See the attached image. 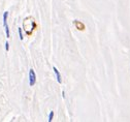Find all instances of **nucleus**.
Listing matches in <instances>:
<instances>
[{
	"label": "nucleus",
	"instance_id": "1",
	"mask_svg": "<svg viewBox=\"0 0 130 122\" xmlns=\"http://www.w3.org/2000/svg\"><path fill=\"white\" fill-rule=\"evenodd\" d=\"M28 21H29V24H27V22L26 21H24V30H25V32H28V29H31V31H32V33H33V31H34L36 28H37V24L35 23V21H34V19L32 18V17H28Z\"/></svg>",
	"mask_w": 130,
	"mask_h": 122
},
{
	"label": "nucleus",
	"instance_id": "2",
	"mask_svg": "<svg viewBox=\"0 0 130 122\" xmlns=\"http://www.w3.org/2000/svg\"><path fill=\"white\" fill-rule=\"evenodd\" d=\"M36 83V73L33 68L29 69V86H34Z\"/></svg>",
	"mask_w": 130,
	"mask_h": 122
},
{
	"label": "nucleus",
	"instance_id": "3",
	"mask_svg": "<svg viewBox=\"0 0 130 122\" xmlns=\"http://www.w3.org/2000/svg\"><path fill=\"white\" fill-rule=\"evenodd\" d=\"M73 25H74V27L77 28V30L78 31H85L86 29V26H85L84 23H82L81 21H78V20H73Z\"/></svg>",
	"mask_w": 130,
	"mask_h": 122
},
{
	"label": "nucleus",
	"instance_id": "4",
	"mask_svg": "<svg viewBox=\"0 0 130 122\" xmlns=\"http://www.w3.org/2000/svg\"><path fill=\"white\" fill-rule=\"evenodd\" d=\"M53 70L54 72H55V76H56V79H57V82L59 84H62V77H61V73L57 69V67L56 66H53Z\"/></svg>",
	"mask_w": 130,
	"mask_h": 122
},
{
	"label": "nucleus",
	"instance_id": "5",
	"mask_svg": "<svg viewBox=\"0 0 130 122\" xmlns=\"http://www.w3.org/2000/svg\"><path fill=\"white\" fill-rule=\"evenodd\" d=\"M7 17H8V12H4L3 14V26L7 25Z\"/></svg>",
	"mask_w": 130,
	"mask_h": 122
},
{
	"label": "nucleus",
	"instance_id": "6",
	"mask_svg": "<svg viewBox=\"0 0 130 122\" xmlns=\"http://www.w3.org/2000/svg\"><path fill=\"white\" fill-rule=\"evenodd\" d=\"M5 28V34H6V37L9 38L10 37V33H9V27H8V25H6V26H4Z\"/></svg>",
	"mask_w": 130,
	"mask_h": 122
},
{
	"label": "nucleus",
	"instance_id": "7",
	"mask_svg": "<svg viewBox=\"0 0 130 122\" xmlns=\"http://www.w3.org/2000/svg\"><path fill=\"white\" fill-rule=\"evenodd\" d=\"M54 116H55V112L54 111H51L50 112V114H49V122H51V121H53V119H54Z\"/></svg>",
	"mask_w": 130,
	"mask_h": 122
},
{
	"label": "nucleus",
	"instance_id": "8",
	"mask_svg": "<svg viewBox=\"0 0 130 122\" xmlns=\"http://www.w3.org/2000/svg\"><path fill=\"white\" fill-rule=\"evenodd\" d=\"M18 32H19V36H20V39H21V41H23V32H22V28L21 27H19L18 28Z\"/></svg>",
	"mask_w": 130,
	"mask_h": 122
},
{
	"label": "nucleus",
	"instance_id": "9",
	"mask_svg": "<svg viewBox=\"0 0 130 122\" xmlns=\"http://www.w3.org/2000/svg\"><path fill=\"white\" fill-rule=\"evenodd\" d=\"M5 51H6V52L9 51V42H8V41L5 42Z\"/></svg>",
	"mask_w": 130,
	"mask_h": 122
},
{
	"label": "nucleus",
	"instance_id": "10",
	"mask_svg": "<svg viewBox=\"0 0 130 122\" xmlns=\"http://www.w3.org/2000/svg\"><path fill=\"white\" fill-rule=\"evenodd\" d=\"M64 94H65V93H64V91H62V96H63V98L65 97V95H64Z\"/></svg>",
	"mask_w": 130,
	"mask_h": 122
}]
</instances>
